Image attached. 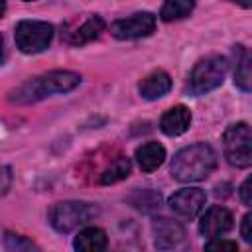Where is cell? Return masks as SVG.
Segmentation results:
<instances>
[{
	"label": "cell",
	"mask_w": 252,
	"mask_h": 252,
	"mask_svg": "<svg viewBox=\"0 0 252 252\" xmlns=\"http://www.w3.org/2000/svg\"><path fill=\"white\" fill-rule=\"evenodd\" d=\"M234 83L238 89L248 93L252 89V71H250V55L242 45H236V69H234Z\"/></svg>",
	"instance_id": "16"
},
{
	"label": "cell",
	"mask_w": 252,
	"mask_h": 252,
	"mask_svg": "<svg viewBox=\"0 0 252 252\" xmlns=\"http://www.w3.org/2000/svg\"><path fill=\"white\" fill-rule=\"evenodd\" d=\"M228 61L222 55H207L195 63L189 73V93L199 96L222 85L226 77Z\"/></svg>",
	"instance_id": "4"
},
{
	"label": "cell",
	"mask_w": 252,
	"mask_h": 252,
	"mask_svg": "<svg viewBox=\"0 0 252 252\" xmlns=\"http://www.w3.org/2000/svg\"><path fill=\"white\" fill-rule=\"evenodd\" d=\"M240 234L246 242H252V215L246 213L242 217V222H240Z\"/></svg>",
	"instance_id": "22"
},
{
	"label": "cell",
	"mask_w": 252,
	"mask_h": 252,
	"mask_svg": "<svg viewBox=\"0 0 252 252\" xmlns=\"http://www.w3.org/2000/svg\"><path fill=\"white\" fill-rule=\"evenodd\" d=\"M79 83H81L79 73L67 71V69H55V71H49V73H43L39 77L26 81L16 91H12L8 98L10 102H16V104H32V102L43 100L53 94L69 93L75 87H79Z\"/></svg>",
	"instance_id": "1"
},
{
	"label": "cell",
	"mask_w": 252,
	"mask_h": 252,
	"mask_svg": "<svg viewBox=\"0 0 252 252\" xmlns=\"http://www.w3.org/2000/svg\"><path fill=\"white\" fill-rule=\"evenodd\" d=\"M24 2H33V0H24Z\"/></svg>",
	"instance_id": "27"
},
{
	"label": "cell",
	"mask_w": 252,
	"mask_h": 252,
	"mask_svg": "<svg viewBox=\"0 0 252 252\" xmlns=\"http://www.w3.org/2000/svg\"><path fill=\"white\" fill-rule=\"evenodd\" d=\"M232 213L220 205H215L211 209L205 211V215L201 217V222H199V232L205 236V238H215V236H220L224 232H228L232 228Z\"/></svg>",
	"instance_id": "10"
},
{
	"label": "cell",
	"mask_w": 252,
	"mask_h": 252,
	"mask_svg": "<svg viewBox=\"0 0 252 252\" xmlns=\"http://www.w3.org/2000/svg\"><path fill=\"white\" fill-rule=\"evenodd\" d=\"M12 185V169L8 165H0V197L8 193Z\"/></svg>",
	"instance_id": "21"
},
{
	"label": "cell",
	"mask_w": 252,
	"mask_h": 252,
	"mask_svg": "<svg viewBox=\"0 0 252 252\" xmlns=\"http://www.w3.org/2000/svg\"><path fill=\"white\" fill-rule=\"evenodd\" d=\"M104 28H106L104 20L98 14H91L87 18H83L79 26L71 28L65 33V39L69 43H73V45H83V43H89V41L96 39L104 32Z\"/></svg>",
	"instance_id": "11"
},
{
	"label": "cell",
	"mask_w": 252,
	"mask_h": 252,
	"mask_svg": "<svg viewBox=\"0 0 252 252\" xmlns=\"http://www.w3.org/2000/svg\"><path fill=\"white\" fill-rule=\"evenodd\" d=\"M191 126V110L185 104H175L161 114L159 130L165 136H181Z\"/></svg>",
	"instance_id": "12"
},
{
	"label": "cell",
	"mask_w": 252,
	"mask_h": 252,
	"mask_svg": "<svg viewBox=\"0 0 252 252\" xmlns=\"http://www.w3.org/2000/svg\"><path fill=\"white\" fill-rule=\"evenodd\" d=\"M156 30V16L150 12H136L128 18L110 24V33L116 39H138L146 37Z\"/></svg>",
	"instance_id": "7"
},
{
	"label": "cell",
	"mask_w": 252,
	"mask_h": 252,
	"mask_svg": "<svg viewBox=\"0 0 252 252\" xmlns=\"http://www.w3.org/2000/svg\"><path fill=\"white\" fill-rule=\"evenodd\" d=\"M224 158L234 167H248L252 163V132L246 122L230 124L222 134Z\"/></svg>",
	"instance_id": "5"
},
{
	"label": "cell",
	"mask_w": 252,
	"mask_h": 252,
	"mask_svg": "<svg viewBox=\"0 0 252 252\" xmlns=\"http://www.w3.org/2000/svg\"><path fill=\"white\" fill-rule=\"evenodd\" d=\"M169 89H171V77L163 69L152 71L138 85V91H140L142 98H146V100H156V98L167 94Z\"/></svg>",
	"instance_id": "13"
},
{
	"label": "cell",
	"mask_w": 252,
	"mask_h": 252,
	"mask_svg": "<svg viewBox=\"0 0 252 252\" xmlns=\"http://www.w3.org/2000/svg\"><path fill=\"white\" fill-rule=\"evenodd\" d=\"M205 248H207V250H236L238 244L232 242V240H224V238H220V236H215V238H211V240L205 244Z\"/></svg>",
	"instance_id": "20"
},
{
	"label": "cell",
	"mask_w": 252,
	"mask_h": 252,
	"mask_svg": "<svg viewBox=\"0 0 252 252\" xmlns=\"http://www.w3.org/2000/svg\"><path fill=\"white\" fill-rule=\"evenodd\" d=\"M2 61H4V39L0 35V65H2Z\"/></svg>",
	"instance_id": "25"
},
{
	"label": "cell",
	"mask_w": 252,
	"mask_h": 252,
	"mask_svg": "<svg viewBox=\"0 0 252 252\" xmlns=\"http://www.w3.org/2000/svg\"><path fill=\"white\" fill-rule=\"evenodd\" d=\"M4 246L12 252H22V250H37V246L28 240L26 236H20V234H14V232H6L4 236Z\"/></svg>",
	"instance_id": "19"
},
{
	"label": "cell",
	"mask_w": 252,
	"mask_h": 252,
	"mask_svg": "<svg viewBox=\"0 0 252 252\" xmlns=\"http://www.w3.org/2000/svg\"><path fill=\"white\" fill-rule=\"evenodd\" d=\"M4 12H6V0H0V18L4 16Z\"/></svg>",
	"instance_id": "26"
},
{
	"label": "cell",
	"mask_w": 252,
	"mask_h": 252,
	"mask_svg": "<svg viewBox=\"0 0 252 252\" xmlns=\"http://www.w3.org/2000/svg\"><path fill=\"white\" fill-rule=\"evenodd\" d=\"M130 169H132L130 159L124 158V156H120V158H116V159L102 171V175H100V183H102V185H110V183L122 181V179H126V177L130 175Z\"/></svg>",
	"instance_id": "18"
},
{
	"label": "cell",
	"mask_w": 252,
	"mask_h": 252,
	"mask_svg": "<svg viewBox=\"0 0 252 252\" xmlns=\"http://www.w3.org/2000/svg\"><path fill=\"white\" fill-rule=\"evenodd\" d=\"M108 244L106 232L98 226H87L83 230H79V234L73 240V246L77 250H85V252H98L104 250Z\"/></svg>",
	"instance_id": "15"
},
{
	"label": "cell",
	"mask_w": 252,
	"mask_h": 252,
	"mask_svg": "<svg viewBox=\"0 0 252 252\" xmlns=\"http://www.w3.org/2000/svg\"><path fill=\"white\" fill-rule=\"evenodd\" d=\"M152 230H154V242L159 250H171V248H179L185 244V228L171 219L159 217L152 222Z\"/></svg>",
	"instance_id": "9"
},
{
	"label": "cell",
	"mask_w": 252,
	"mask_h": 252,
	"mask_svg": "<svg viewBox=\"0 0 252 252\" xmlns=\"http://www.w3.org/2000/svg\"><path fill=\"white\" fill-rule=\"evenodd\" d=\"M205 203H207V195L199 187H185V189H179L177 193H173L169 197L171 211L177 217L187 219V220L195 219L205 209Z\"/></svg>",
	"instance_id": "8"
},
{
	"label": "cell",
	"mask_w": 252,
	"mask_h": 252,
	"mask_svg": "<svg viewBox=\"0 0 252 252\" xmlns=\"http://www.w3.org/2000/svg\"><path fill=\"white\" fill-rule=\"evenodd\" d=\"M232 2H236V4H240L242 8H250V6H252V0H232Z\"/></svg>",
	"instance_id": "24"
},
{
	"label": "cell",
	"mask_w": 252,
	"mask_h": 252,
	"mask_svg": "<svg viewBox=\"0 0 252 252\" xmlns=\"http://www.w3.org/2000/svg\"><path fill=\"white\" fill-rule=\"evenodd\" d=\"M98 207L94 203H87V201H61L55 203L49 213H47V220L49 224L57 230V232H73L79 226L89 224L94 217H98Z\"/></svg>",
	"instance_id": "3"
},
{
	"label": "cell",
	"mask_w": 252,
	"mask_h": 252,
	"mask_svg": "<svg viewBox=\"0 0 252 252\" xmlns=\"http://www.w3.org/2000/svg\"><path fill=\"white\" fill-rule=\"evenodd\" d=\"M195 8V0H163V6L159 10V18L163 22H173L189 16Z\"/></svg>",
	"instance_id": "17"
},
{
	"label": "cell",
	"mask_w": 252,
	"mask_h": 252,
	"mask_svg": "<svg viewBox=\"0 0 252 252\" xmlns=\"http://www.w3.org/2000/svg\"><path fill=\"white\" fill-rule=\"evenodd\" d=\"M217 167V154L215 150L205 144H191L183 150H179L173 156L169 173L175 181L181 183H195V181H203L207 179Z\"/></svg>",
	"instance_id": "2"
},
{
	"label": "cell",
	"mask_w": 252,
	"mask_h": 252,
	"mask_svg": "<svg viewBox=\"0 0 252 252\" xmlns=\"http://www.w3.org/2000/svg\"><path fill=\"white\" fill-rule=\"evenodd\" d=\"M16 45L22 53H39L53 39V26L41 20H22L14 30Z\"/></svg>",
	"instance_id": "6"
},
{
	"label": "cell",
	"mask_w": 252,
	"mask_h": 252,
	"mask_svg": "<svg viewBox=\"0 0 252 252\" xmlns=\"http://www.w3.org/2000/svg\"><path fill=\"white\" fill-rule=\"evenodd\" d=\"M240 199L246 207H250V203H252V199H250V177H246L240 185Z\"/></svg>",
	"instance_id": "23"
},
{
	"label": "cell",
	"mask_w": 252,
	"mask_h": 252,
	"mask_svg": "<svg viewBox=\"0 0 252 252\" xmlns=\"http://www.w3.org/2000/svg\"><path fill=\"white\" fill-rule=\"evenodd\" d=\"M136 161L142 171L152 173L165 161V148L159 142H146L136 150Z\"/></svg>",
	"instance_id": "14"
}]
</instances>
